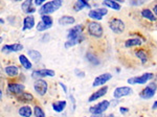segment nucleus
Listing matches in <instances>:
<instances>
[{"instance_id": "nucleus-1", "label": "nucleus", "mask_w": 157, "mask_h": 117, "mask_svg": "<svg viewBox=\"0 0 157 117\" xmlns=\"http://www.w3.org/2000/svg\"><path fill=\"white\" fill-rule=\"evenodd\" d=\"M63 0H52L49 2H46L41 8H40L39 13L41 15H49V14L53 13L56 10H58L62 5Z\"/></svg>"}, {"instance_id": "nucleus-2", "label": "nucleus", "mask_w": 157, "mask_h": 117, "mask_svg": "<svg viewBox=\"0 0 157 117\" xmlns=\"http://www.w3.org/2000/svg\"><path fill=\"white\" fill-rule=\"evenodd\" d=\"M87 28H88V33L90 34V36L95 37V38H101L103 36V27L102 25L95 21H91L89 22L88 25H87Z\"/></svg>"}, {"instance_id": "nucleus-3", "label": "nucleus", "mask_w": 157, "mask_h": 117, "mask_svg": "<svg viewBox=\"0 0 157 117\" xmlns=\"http://www.w3.org/2000/svg\"><path fill=\"white\" fill-rule=\"evenodd\" d=\"M109 27L115 34H122L125 30V23L120 19H111L109 22Z\"/></svg>"}, {"instance_id": "nucleus-4", "label": "nucleus", "mask_w": 157, "mask_h": 117, "mask_svg": "<svg viewBox=\"0 0 157 117\" xmlns=\"http://www.w3.org/2000/svg\"><path fill=\"white\" fill-rule=\"evenodd\" d=\"M153 76H154L153 75V73H144V74H142V75H140V76H136V78H129L128 83L132 84V85H137V84L142 85V84H146L149 80H151Z\"/></svg>"}, {"instance_id": "nucleus-5", "label": "nucleus", "mask_w": 157, "mask_h": 117, "mask_svg": "<svg viewBox=\"0 0 157 117\" xmlns=\"http://www.w3.org/2000/svg\"><path fill=\"white\" fill-rule=\"evenodd\" d=\"M155 91H156V86H155L154 83H152L140 92V97L141 98H144V99H149V98H151V97L154 96Z\"/></svg>"}, {"instance_id": "nucleus-6", "label": "nucleus", "mask_w": 157, "mask_h": 117, "mask_svg": "<svg viewBox=\"0 0 157 117\" xmlns=\"http://www.w3.org/2000/svg\"><path fill=\"white\" fill-rule=\"evenodd\" d=\"M109 102L108 100H103L102 102L97 104V106L90 108V112L92 114H102L103 112H105L106 110L109 108Z\"/></svg>"}, {"instance_id": "nucleus-7", "label": "nucleus", "mask_w": 157, "mask_h": 117, "mask_svg": "<svg viewBox=\"0 0 157 117\" xmlns=\"http://www.w3.org/2000/svg\"><path fill=\"white\" fill-rule=\"evenodd\" d=\"M34 88L39 95H44L47 92V83L44 80H37L34 84Z\"/></svg>"}, {"instance_id": "nucleus-8", "label": "nucleus", "mask_w": 157, "mask_h": 117, "mask_svg": "<svg viewBox=\"0 0 157 117\" xmlns=\"http://www.w3.org/2000/svg\"><path fill=\"white\" fill-rule=\"evenodd\" d=\"M108 10L107 8H97V10H92L89 12V17L94 20H102V18L105 15H107Z\"/></svg>"}, {"instance_id": "nucleus-9", "label": "nucleus", "mask_w": 157, "mask_h": 117, "mask_svg": "<svg viewBox=\"0 0 157 117\" xmlns=\"http://www.w3.org/2000/svg\"><path fill=\"white\" fill-rule=\"evenodd\" d=\"M111 78H112V75H111L110 73L101 74V75H99L97 78H95V80L93 81V84H92V86L93 87L102 86V85H105V84L107 83L109 80H111Z\"/></svg>"}, {"instance_id": "nucleus-10", "label": "nucleus", "mask_w": 157, "mask_h": 117, "mask_svg": "<svg viewBox=\"0 0 157 117\" xmlns=\"http://www.w3.org/2000/svg\"><path fill=\"white\" fill-rule=\"evenodd\" d=\"M131 92H132V89L130 87H118L114 90L113 95H114L115 98H122V97L131 94Z\"/></svg>"}, {"instance_id": "nucleus-11", "label": "nucleus", "mask_w": 157, "mask_h": 117, "mask_svg": "<svg viewBox=\"0 0 157 117\" xmlns=\"http://www.w3.org/2000/svg\"><path fill=\"white\" fill-rule=\"evenodd\" d=\"M82 29H83V26L82 25L73 26L72 28L68 30V35H67L68 40L76 39V38H78L80 36H82Z\"/></svg>"}, {"instance_id": "nucleus-12", "label": "nucleus", "mask_w": 157, "mask_h": 117, "mask_svg": "<svg viewBox=\"0 0 157 117\" xmlns=\"http://www.w3.org/2000/svg\"><path fill=\"white\" fill-rule=\"evenodd\" d=\"M31 76L34 78H45V76H55V71L50 69H41V70H36L33 72Z\"/></svg>"}, {"instance_id": "nucleus-13", "label": "nucleus", "mask_w": 157, "mask_h": 117, "mask_svg": "<svg viewBox=\"0 0 157 117\" xmlns=\"http://www.w3.org/2000/svg\"><path fill=\"white\" fill-rule=\"evenodd\" d=\"M107 91H108V87H107V86L103 87V88H101L99 90H97V92H94V93L92 94L91 96L89 97L88 102H94V100H97V99H99V97L104 96L105 94L107 93Z\"/></svg>"}, {"instance_id": "nucleus-14", "label": "nucleus", "mask_w": 157, "mask_h": 117, "mask_svg": "<svg viewBox=\"0 0 157 117\" xmlns=\"http://www.w3.org/2000/svg\"><path fill=\"white\" fill-rule=\"evenodd\" d=\"M8 92H10V93L18 94L23 91L24 86L22 84H10L8 87Z\"/></svg>"}, {"instance_id": "nucleus-15", "label": "nucleus", "mask_w": 157, "mask_h": 117, "mask_svg": "<svg viewBox=\"0 0 157 117\" xmlns=\"http://www.w3.org/2000/svg\"><path fill=\"white\" fill-rule=\"evenodd\" d=\"M76 22V19L71 16H63L59 19V24L60 25H70Z\"/></svg>"}, {"instance_id": "nucleus-16", "label": "nucleus", "mask_w": 157, "mask_h": 117, "mask_svg": "<svg viewBox=\"0 0 157 117\" xmlns=\"http://www.w3.org/2000/svg\"><path fill=\"white\" fill-rule=\"evenodd\" d=\"M35 26V18L33 16L25 17L23 21V29H31Z\"/></svg>"}, {"instance_id": "nucleus-17", "label": "nucleus", "mask_w": 157, "mask_h": 117, "mask_svg": "<svg viewBox=\"0 0 157 117\" xmlns=\"http://www.w3.org/2000/svg\"><path fill=\"white\" fill-rule=\"evenodd\" d=\"M23 49V46L21 44H18V43H16V44H12V45H5V46L2 47V50H6V51H20V50Z\"/></svg>"}, {"instance_id": "nucleus-18", "label": "nucleus", "mask_w": 157, "mask_h": 117, "mask_svg": "<svg viewBox=\"0 0 157 117\" xmlns=\"http://www.w3.org/2000/svg\"><path fill=\"white\" fill-rule=\"evenodd\" d=\"M5 73H6L8 76H16V75H18L19 69L17 66L10 65V66H8V67H5Z\"/></svg>"}, {"instance_id": "nucleus-19", "label": "nucleus", "mask_w": 157, "mask_h": 117, "mask_svg": "<svg viewBox=\"0 0 157 117\" xmlns=\"http://www.w3.org/2000/svg\"><path fill=\"white\" fill-rule=\"evenodd\" d=\"M83 40H84V37L83 36H80L78 38H76V39L68 40V41L65 43V47H66V48H70V47H73L74 45L78 44V43H81Z\"/></svg>"}, {"instance_id": "nucleus-20", "label": "nucleus", "mask_w": 157, "mask_h": 117, "mask_svg": "<svg viewBox=\"0 0 157 117\" xmlns=\"http://www.w3.org/2000/svg\"><path fill=\"white\" fill-rule=\"evenodd\" d=\"M141 16L144 19H148L150 21H156V17L154 16V14L152 13L150 10H148V8H144V10H141Z\"/></svg>"}, {"instance_id": "nucleus-21", "label": "nucleus", "mask_w": 157, "mask_h": 117, "mask_svg": "<svg viewBox=\"0 0 157 117\" xmlns=\"http://www.w3.org/2000/svg\"><path fill=\"white\" fill-rule=\"evenodd\" d=\"M66 107V102L65 100H60V102H56L52 104V108L56 112H62L63 110Z\"/></svg>"}, {"instance_id": "nucleus-22", "label": "nucleus", "mask_w": 157, "mask_h": 117, "mask_svg": "<svg viewBox=\"0 0 157 117\" xmlns=\"http://www.w3.org/2000/svg\"><path fill=\"white\" fill-rule=\"evenodd\" d=\"M31 113H33V111H31V107H28V106H23V107H21L19 109V114L22 117H31Z\"/></svg>"}, {"instance_id": "nucleus-23", "label": "nucleus", "mask_w": 157, "mask_h": 117, "mask_svg": "<svg viewBox=\"0 0 157 117\" xmlns=\"http://www.w3.org/2000/svg\"><path fill=\"white\" fill-rule=\"evenodd\" d=\"M19 62L21 63V65L23 66L25 69H31V63L29 62V60L24 55H21L19 57Z\"/></svg>"}, {"instance_id": "nucleus-24", "label": "nucleus", "mask_w": 157, "mask_h": 117, "mask_svg": "<svg viewBox=\"0 0 157 117\" xmlns=\"http://www.w3.org/2000/svg\"><path fill=\"white\" fill-rule=\"evenodd\" d=\"M141 45V41L138 38H133V39H129L126 41L125 46L126 47H133V46H138Z\"/></svg>"}, {"instance_id": "nucleus-25", "label": "nucleus", "mask_w": 157, "mask_h": 117, "mask_svg": "<svg viewBox=\"0 0 157 117\" xmlns=\"http://www.w3.org/2000/svg\"><path fill=\"white\" fill-rule=\"evenodd\" d=\"M104 4L108 8H111L115 10H120V4L117 2H115V1H111V0H105L104 1Z\"/></svg>"}, {"instance_id": "nucleus-26", "label": "nucleus", "mask_w": 157, "mask_h": 117, "mask_svg": "<svg viewBox=\"0 0 157 117\" xmlns=\"http://www.w3.org/2000/svg\"><path fill=\"white\" fill-rule=\"evenodd\" d=\"M28 55L31 60L36 61V62L40 61V59H41V53H40L38 50H34V49L28 50Z\"/></svg>"}, {"instance_id": "nucleus-27", "label": "nucleus", "mask_w": 157, "mask_h": 117, "mask_svg": "<svg viewBox=\"0 0 157 117\" xmlns=\"http://www.w3.org/2000/svg\"><path fill=\"white\" fill-rule=\"evenodd\" d=\"M135 55L141 61V63H142V64H144V63L148 61V55H147V53L144 51V50H136Z\"/></svg>"}, {"instance_id": "nucleus-28", "label": "nucleus", "mask_w": 157, "mask_h": 117, "mask_svg": "<svg viewBox=\"0 0 157 117\" xmlns=\"http://www.w3.org/2000/svg\"><path fill=\"white\" fill-rule=\"evenodd\" d=\"M19 99H20L21 102H33V100H34V96L29 93L23 92V93H21V95L19 96Z\"/></svg>"}, {"instance_id": "nucleus-29", "label": "nucleus", "mask_w": 157, "mask_h": 117, "mask_svg": "<svg viewBox=\"0 0 157 117\" xmlns=\"http://www.w3.org/2000/svg\"><path fill=\"white\" fill-rule=\"evenodd\" d=\"M31 0H25L23 3H22V10L25 13H31V10L29 8H33L31 6Z\"/></svg>"}, {"instance_id": "nucleus-30", "label": "nucleus", "mask_w": 157, "mask_h": 117, "mask_svg": "<svg viewBox=\"0 0 157 117\" xmlns=\"http://www.w3.org/2000/svg\"><path fill=\"white\" fill-rule=\"evenodd\" d=\"M51 26L50 25H47V24H45L43 21H40L39 23H38V25H37V30H39V31H44L46 30V29L50 28Z\"/></svg>"}, {"instance_id": "nucleus-31", "label": "nucleus", "mask_w": 157, "mask_h": 117, "mask_svg": "<svg viewBox=\"0 0 157 117\" xmlns=\"http://www.w3.org/2000/svg\"><path fill=\"white\" fill-rule=\"evenodd\" d=\"M41 18H42V21H43L45 24H47V25H50V26L52 25V19H51V17H50V16L42 15Z\"/></svg>"}, {"instance_id": "nucleus-32", "label": "nucleus", "mask_w": 157, "mask_h": 117, "mask_svg": "<svg viewBox=\"0 0 157 117\" xmlns=\"http://www.w3.org/2000/svg\"><path fill=\"white\" fill-rule=\"evenodd\" d=\"M34 113H35V115H36V117H45V114H44V112H43V110H42L40 107H38V106L35 107Z\"/></svg>"}, {"instance_id": "nucleus-33", "label": "nucleus", "mask_w": 157, "mask_h": 117, "mask_svg": "<svg viewBox=\"0 0 157 117\" xmlns=\"http://www.w3.org/2000/svg\"><path fill=\"white\" fill-rule=\"evenodd\" d=\"M84 6H85V5H84L83 3L81 2V1H78V2L74 4V10H82Z\"/></svg>"}, {"instance_id": "nucleus-34", "label": "nucleus", "mask_w": 157, "mask_h": 117, "mask_svg": "<svg viewBox=\"0 0 157 117\" xmlns=\"http://www.w3.org/2000/svg\"><path fill=\"white\" fill-rule=\"evenodd\" d=\"M87 57H88V60L90 61V62L93 63V64H99V61H97V60H94L95 57H94L92 55H90V53H88V55H87Z\"/></svg>"}, {"instance_id": "nucleus-35", "label": "nucleus", "mask_w": 157, "mask_h": 117, "mask_svg": "<svg viewBox=\"0 0 157 117\" xmlns=\"http://www.w3.org/2000/svg\"><path fill=\"white\" fill-rule=\"evenodd\" d=\"M46 0H35V3H36L37 5H41L43 2H45Z\"/></svg>"}, {"instance_id": "nucleus-36", "label": "nucleus", "mask_w": 157, "mask_h": 117, "mask_svg": "<svg viewBox=\"0 0 157 117\" xmlns=\"http://www.w3.org/2000/svg\"><path fill=\"white\" fill-rule=\"evenodd\" d=\"M119 111H120V113H127V112H128V109H127V108H125V107H123V108H120Z\"/></svg>"}, {"instance_id": "nucleus-37", "label": "nucleus", "mask_w": 157, "mask_h": 117, "mask_svg": "<svg viewBox=\"0 0 157 117\" xmlns=\"http://www.w3.org/2000/svg\"><path fill=\"white\" fill-rule=\"evenodd\" d=\"M153 12H154V14H155V15L157 16V4L155 5L154 8H153Z\"/></svg>"}, {"instance_id": "nucleus-38", "label": "nucleus", "mask_w": 157, "mask_h": 117, "mask_svg": "<svg viewBox=\"0 0 157 117\" xmlns=\"http://www.w3.org/2000/svg\"><path fill=\"white\" fill-rule=\"evenodd\" d=\"M152 109H153V110L157 109V102H155L154 104H153V107H152Z\"/></svg>"}, {"instance_id": "nucleus-39", "label": "nucleus", "mask_w": 157, "mask_h": 117, "mask_svg": "<svg viewBox=\"0 0 157 117\" xmlns=\"http://www.w3.org/2000/svg\"><path fill=\"white\" fill-rule=\"evenodd\" d=\"M91 117H103L102 114H92Z\"/></svg>"}, {"instance_id": "nucleus-40", "label": "nucleus", "mask_w": 157, "mask_h": 117, "mask_svg": "<svg viewBox=\"0 0 157 117\" xmlns=\"http://www.w3.org/2000/svg\"><path fill=\"white\" fill-rule=\"evenodd\" d=\"M60 85H61V86H62V88H63V89H64V90H65V92H66V91H67V89H66V87H65V86H64V85H63V84H62V83H60Z\"/></svg>"}, {"instance_id": "nucleus-41", "label": "nucleus", "mask_w": 157, "mask_h": 117, "mask_svg": "<svg viewBox=\"0 0 157 117\" xmlns=\"http://www.w3.org/2000/svg\"><path fill=\"white\" fill-rule=\"evenodd\" d=\"M111 1H115V2H124V0H111Z\"/></svg>"}, {"instance_id": "nucleus-42", "label": "nucleus", "mask_w": 157, "mask_h": 117, "mask_svg": "<svg viewBox=\"0 0 157 117\" xmlns=\"http://www.w3.org/2000/svg\"><path fill=\"white\" fill-rule=\"evenodd\" d=\"M15 1H21V0H15Z\"/></svg>"}, {"instance_id": "nucleus-43", "label": "nucleus", "mask_w": 157, "mask_h": 117, "mask_svg": "<svg viewBox=\"0 0 157 117\" xmlns=\"http://www.w3.org/2000/svg\"><path fill=\"white\" fill-rule=\"evenodd\" d=\"M110 117H111V116H110Z\"/></svg>"}]
</instances>
